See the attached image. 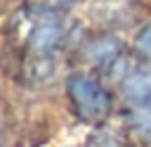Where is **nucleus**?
<instances>
[{
  "instance_id": "obj_1",
  "label": "nucleus",
  "mask_w": 151,
  "mask_h": 147,
  "mask_svg": "<svg viewBox=\"0 0 151 147\" xmlns=\"http://www.w3.org/2000/svg\"><path fill=\"white\" fill-rule=\"evenodd\" d=\"M68 92H71V100L76 102V107L87 114V116H101L106 109H109V95L106 90L87 78V76H76L68 81Z\"/></svg>"
},
{
  "instance_id": "obj_2",
  "label": "nucleus",
  "mask_w": 151,
  "mask_h": 147,
  "mask_svg": "<svg viewBox=\"0 0 151 147\" xmlns=\"http://www.w3.org/2000/svg\"><path fill=\"white\" fill-rule=\"evenodd\" d=\"M64 28H61V21L54 17V14H40L38 21L33 24V31H31V43L33 47L38 50H50L59 43Z\"/></svg>"
},
{
  "instance_id": "obj_3",
  "label": "nucleus",
  "mask_w": 151,
  "mask_h": 147,
  "mask_svg": "<svg viewBox=\"0 0 151 147\" xmlns=\"http://www.w3.org/2000/svg\"><path fill=\"white\" fill-rule=\"evenodd\" d=\"M125 92L130 97H149L151 95V66L130 74V78L125 81Z\"/></svg>"
},
{
  "instance_id": "obj_4",
  "label": "nucleus",
  "mask_w": 151,
  "mask_h": 147,
  "mask_svg": "<svg viewBox=\"0 0 151 147\" xmlns=\"http://www.w3.org/2000/svg\"><path fill=\"white\" fill-rule=\"evenodd\" d=\"M137 47H139L142 52L151 55V26H146V28L139 33V38H137Z\"/></svg>"
},
{
  "instance_id": "obj_5",
  "label": "nucleus",
  "mask_w": 151,
  "mask_h": 147,
  "mask_svg": "<svg viewBox=\"0 0 151 147\" xmlns=\"http://www.w3.org/2000/svg\"><path fill=\"white\" fill-rule=\"evenodd\" d=\"M137 126H139L146 135H151V109H144V111L137 114Z\"/></svg>"
},
{
  "instance_id": "obj_6",
  "label": "nucleus",
  "mask_w": 151,
  "mask_h": 147,
  "mask_svg": "<svg viewBox=\"0 0 151 147\" xmlns=\"http://www.w3.org/2000/svg\"><path fill=\"white\" fill-rule=\"evenodd\" d=\"M40 5H45V7H64V5H68V2H73V0H38Z\"/></svg>"
}]
</instances>
